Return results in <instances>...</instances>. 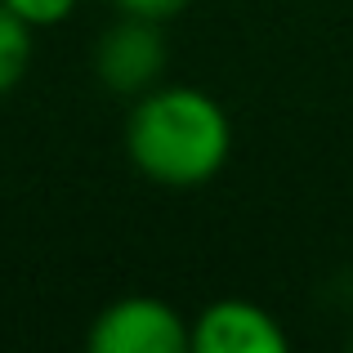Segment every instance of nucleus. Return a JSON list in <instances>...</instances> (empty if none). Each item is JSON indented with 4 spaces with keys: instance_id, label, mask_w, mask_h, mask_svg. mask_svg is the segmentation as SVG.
Instances as JSON below:
<instances>
[{
    "instance_id": "f257e3e1",
    "label": "nucleus",
    "mask_w": 353,
    "mask_h": 353,
    "mask_svg": "<svg viewBox=\"0 0 353 353\" xmlns=\"http://www.w3.org/2000/svg\"><path fill=\"white\" fill-rule=\"evenodd\" d=\"M125 152L134 170L161 188H201L224 170L233 152V125L206 90L152 85L130 108Z\"/></svg>"
},
{
    "instance_id": "f03ea898",
    "label": "nucleus",
    "mask_w": 353,
    "mask_h": 353,
    "mask_svg": "<svg viewBox=\"0 0 353 353\" xmlns=\"http://www.w3.org/2000/svg\"><path fill=\"white\" fill-rule=\"evenodd\" d=\"M94 353H188V318L157 295H125L90 327Z\"/></svg>"
},
{
    "instance_id": "7ed1b4c3",
    "label": "nucleus",
    "mask_w": 353,
    "mask_h": 353,
    "mask_svg": "<svg viewBox=\"0 0 353 353\" xmlns=\"http://www.w3.org/2000/svg\"><path fill=\"white\" fill-rule=\"evenodd\" d=\"M170 45L157 18H139V14H121V23H112L103 32V41L94 45V72L112 94H148L152 85H161Z\"/></svg>"
},
{
    "instance_id": "20e7f679",
    "label": "nucleus",
    "mask_w": 353,
    "mask_h": 353,
    "mask_svg": "<svg viewBox=\"0 0 353 353\" xmlns=\"http://www.w3.org/2000/svg\"><path fill=\"white\" fill-rule=\"evenodd\" d=\"M192 353H286L282 322L255 300H215L188 322Z\"/></svg>"
},
{
    "instance_id": "39448f33",
    "label": "nucleus",
    "mask_w": 353,
    "mask_h": 353,
    "mask_svg": "<svg viewBox=\"0 0 353 353\" xmlns=\"http://www.w3.org/2000/svg\"><path fill=\"white\" fill-rule=\"evenodd\" d=\"M27 63H32V27L9 5H0V94H9L27 77Z\"/></svg>"
},
{
    "instance_id": "423d86ee",
    "label": "nucleus",
    "mask_w": 353,
    "mask_h": 353,
    "mask_svg": "<svg viewBox=\"0 0 353 353\" xmlns=\"http://www.w3.org/2000/svg\"><path fill=\"white\" fill-rule=\"evenodd\" d=\"M0 5H9L27 27H54L77 9V0H0Z\"/></svg>"
},
{
    "instance_id": "0eeeda50",
    "label": "nucleus",
    "mask_w": 353,
    "mask_h": 353,
    "mask_svg": "<svg viewBox=\"0 0 353 353\" xmlns=\"http://www.w3.org/2000/svg\"><path fill=\"white\" fill-rule=\"evenodd\" d=\"M121 14H139V18H157V23H165V18H174L179 9H188L192 0H112Z\"/></svg>"
}]
</instances>
